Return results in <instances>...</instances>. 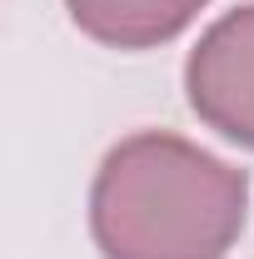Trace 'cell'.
Here are the masks:
<instances>
[{
	"label": "cell",
	"mask_w": 254,
	"mask_h": 259,
	"mask_svg": "<svg viewBox=\"0 0 254 259\" xmlns=\"http://www.w3.org/2000/svg\"><path fill=\"white\" fill-rule=\"evenodd\" d=\"M185 90L209 130L254 150V5L229 10L199 35L185 65Z\"/></svg>",
	"instance_id": "obj_2"
},
{
	"label": "cell",
	"mask_w": 254,
	"mask_h": 259,
	"mask_svg": "<svg viewBox=\"0 0 254 259\" xmlns=\"http://www.w3.org/2000/svg\"><path fill=\"white\" fill-rule=\"evenodd\" d=\"M80 30L115 50H150L190 25L209 0H65Z\"/></svg>",
	"instance_id": "obj_3"
},
{
	"label": "cell",
	"mask_w": 254,
	"mask_h": 259,
	"mask_svg": "<svg viewBox=\"0 0 254 259\" xmlns=\"http://www.w3.org/2000/svg\"><path fill=\"white\" fill-rule=\"evenodd\" d=\"M249 180L180 135L120 140L90 190V229L105 259H224L244 229Z\"/></svg>",
	"instance_id": "obj_1"
}]
</instances>
